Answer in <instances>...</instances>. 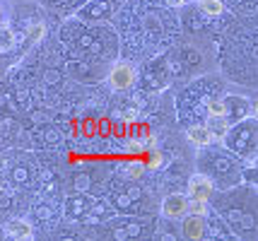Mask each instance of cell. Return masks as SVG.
I'll return each mask as SVG.
<instances>
[{"mask_svg":"<svg viewBox=\"0 0 258 241\" xmlns=\"http://www.w3.org/2000/svg\"><path fill=\"white\" fill-rule=\"evenodd\" d=\"M210 207L215 215L227 222L234 236L256 239L258 236V188L256 186H232L215 188L210 195Z\"/></svg>","mask_w":258,"mask_h":241,"instance_id":"1","label":"cell"},{"mask_svg":"<svg viewBox=\"0 0 258 241\" xmlns=\"http://www.w3.org/2000/svg\"><path fill=\"white\" fill-rule=\"evenodd\" d=\"M248 29L239 36H232L227 44L225 70L234 80L244 82L248 87H258V22L246 24Z\"/></svg>","mask_w":258,"mask_h":241,"instance_id":"2","label":"cell"},{"mask_svg":"<svg viewBox=\"0 0 258 241\" xmlns=\"http://www.w3.org/2000/svg\"><path fill=\"white\" fill-rule=\"evenodd\" d=\"M198 169L205 174L215 188H232L241 184V164L239 157L232 154L229 149H205L198 157Z\"/></svg>","mask_w":258,"mask_h":241,"instance_id":"3","label":"cell"},{"mask_svg":"<svg viewBox=\"0 0 258 241\" xmlns=\"http://www.w3.org/2000/svg\"><path fill=\"white\" fill-rule=\"evenodd\" d=\"M225 147L239 159H253L258 154V118H239L229 123L225 133Z\"/></svg>","mask_w":258,"mask_h":241,"instance_id":"4","label":"cell"},{"mask_svg":"<svg viewBox=\"0 0 258 241\" xmlns=\"http://www.w3.org/2000/svg\"><path fill=\"white\" fill-rule=\"evenodd\" d=\"M188 212V198L181 193H171L162 200V217L167 219H181Z\"/></svg>","mask_w":258,"mask_h":241,"instance_id":"5","label":"cell"},{"mask_svg":"<svg viewBox=\"0 0 258 241\" xmlns=\"http://www.w3.org/2000/svg\"><path fill=\"white\" fill-rule=\"evenodd\" d=\"M181 236L183 239H205L208 236V229H205V215H183V222H181Z\"/></svg>","mask_w":258,"mask_h":241,"instance_id":"6","label":"cell"},{"mask_svg":"<svg viewBox=\"0 0 258 241\" xmlns=\"http://www.w3.org/2000/svg\"><path fill=\"white\" fill-rule=\"evenodd\" d=\"M215 193V184L205 176V174H196L191 176V181H188V195H191V200H210V195Z\"/></svg>","mask_w":258,"mask_h":241,"instance_id":"7","label":"cell"},{"mask_svg":"<svg viewBox=\"0 0 258 241\" xmlns=\"http://www.w3.org/2000/svg\"><path fill=\"white\" fill-rule=\"evenodd\" d=\"M109 82H111L116 90H128L135 82V70L131 63H118L113 65V70L109 72Z\"/></svg>","mask_w":258,"mask_h":241,"instance_id":"8","label":"cell"},{"mask_svg":"<svg viewBox=\"0 0 258 241\" xmlns=\"http://www.w3.org/2000/svg\"><path fill=\"white\" fill-rule=\"evenodd\" d=\"M225 102V118L232 123V121H239V118H244L246 116V111L251 109V104L246 102V99H241V97H225L222 99Z\"/></svg>","mask_w":258,"mask_h":241,"instance_id":"9","label":"cell"},{"mask_svg":"<svg viewBox=\"0 0 258 241\" xmlns=\"http://www.w3.org/2000/svg\"><path fill=\"white\" fill-rule=\"evenodd\" d=\"M5 234H8L10 239H32L34 229L27 219H10V222L5 224Z\"/></svg>","mask_w":258,"mask_h":241,"instance_id":"10","label":"cell"},{"mask_svg":"<svg viewBox=\"0 0 258 241\" xmlns=\"http://www.w3.org/2000/svg\"><path fill=\"white\" fill-rule=\"evenodd\" d=\"M205 229H208V236H220V239H232L234 234L227 227V222L220 215L213 212V219H205Z\"/></svg>","mask_w":258,"mask_h":241,"instance_id":"11","label":"cell"},{"mask_svg":"<svg viewBox=\"0 0 258 241\" xmlns=\"http://www.w3.org/2000/svg\"><path fill=\"white\" fill-rule=\"evenodd\" d=\"M186 138L191 140L193 145H198V147H208V145L213 142V135H210L208 126H198V123L186 130Z\"/></svg>","mask_w":258,"mask_h":241,"instance_id":"12","label":"cell"},{"mask_svg":"<svg viewBox=\"0 0 258 241\" xmlns=\"http://www.w3.org/2000/svg\"><path fill=\"white\" fill-rule=\"evenodd\" d=\"M208 130H210V135L217 140H222L225 138V133H227V128H229V121H227L225 116H208Z\"/></svg>","mask_w":258,"mask_h":241,"instance_id":"13","label":"cell"},{"mask_svg":"<svg viewBox=\"0 0 258 241\" xmlns=\"http://www.w3.org/2000/svg\"><path fill=\"white\" fill-rule=\"evenodd\" d=\"M196 8L205 15V17H220L225 12V3L222 0H198Z\"/></svg>","mask_w":258,"mask_h":241,"instance_id":"14","label":"cell"},{"mask_svg":"<svg viewBox=\"0 0 258 241\" xmlns=\"http://www.w3.org/2000/svg\"><path fill=\"white\" fill-rule=\"evenodd\" d=\"M205 106H208V116H225V102H222V99H217V97L208 99Z\"/></svg>","mask_w":258,"mask_h":241,"instance_id":"15","label":"cell"},{"mask_svg":"<svg viewBox=\"0 0 258 241\" xmlns=\"http://www.w3.org/2000/svg\"><path fill=\"white\" fill-rule=\"evenodd\" d=\"M15 46V32L12 29H0V51H8V48Z\"/></svg>","mask_w":258,"mask_h":241,"instance_id":"16","label":"cell"},{"mask_svg":"<svg viewBox=\"0 0 258 241\" xmlns=\"http://www.w3.org/2000/svg\"><path fill=\"white\" fill-rule=\"evenodd\" d=\"M241 181H248L251 186H256L258 188V167H246V169H241Z\"/></svg>","mask_w":258,"mask_h":241,"instance_id":"17","label":"cell"},{"mask_svg":"<svg viewBox=\"0 0 258 241\" xmlns=\"http://www.w3.org/2000/svg\"><path fill=\"white\" fill-rule=\"evenodd\" d=\"M188 212H193V215H208V203L205 200H188Z\"/></svg>","mask_w":258,"mask_h":241,"instance_id":"18","label":"cell"},{"mask_svg":"<svg viewBox=\"0 0 258 241\" xmlns=\"http://www.w3.org/2000/svg\"><path fill=\"white\" fill-rule=\"evenodd\" d=\"M143 172H145V164H140V162H133V164L125 169V174H128L131 179H140V176H143Z\"/></svg>","mask_w":258,"mask_h":241,"instance_id":"19","label":"cell"},{"mask_svg":"<svg viewBox=\"0 0 258 241\" xmlns=\"http://www.w3.org/2000/svg\"><path fill=\"white\" fill-rule=\"evenodd\" d=\"M46 34V27L44 24H34L32 29H29V41H41Z\"/></svg>","mask_w":258,"mask_h":241,"instance_id":"20","label":"cell"},{"mask_svg":"<svg viewBox=\"0 0 258 241\" xmlns=\"http://www.w3.org/2000/svg\"><path fill=\"white\" fill-rule=\"evenodd\" d=\"M162 164H164V162H162V154H157V152H152V154H150V159L145 162L147 169H159Z\"/></svg>","mask_w":258,"mask_h":241,"instance_id":"21","label":"cell"},{"mask_svg":"<svg viewBox=\"0 0 258 241\" xmlns=\"http://www.w3.org/2000/svg\"><path fill=\"white\" fill-rule=\"evenodd\" d=\"M138 116H140V114H138L135 109H125L123 114H121V118H123L125 123H133V121H138Z\"/></svg>","mask_w":258,"mask_h":241,"instance_id":"22","label":"cell"},{"mask_svg":"<svg viewBox=\"0 0 258 241\" xmlns=\"http://www.w3.org/2000/svg\"><path fill=\"white\" fill-rule=\"evenodd\" d=\"M87 186H90V179H87V176H78V179H75V188L85 191Z\"/></svg>","mask_w":258,"mask_h":241,"instance_id":"23","label":"cell"},{"mask_svg":"<svg viewBox=\"0 0 258 241\" xmlns=\"http://www.w3.org/2000/svg\"><path fill=\"white\" fill-rule=\"evenodd\" d=\"M164 3H167L169 8H183L186 5V0H164Z\"/></svg>","mask_w":258,"mask_h":241,"instance_id":"24","label":"cell"},{"mask_svg":"<svg viewBox=\"0 0 258 241\" xmlns=\"http://www.w3.org/2000/svg\"><path fill=\"white\" fill-rule=\"evenodd\" d=\"M251 109H253V114H256V118H258V99L253 104H251Z\"/></svg>","mask_w":258,"mask_h":241,"instance_id":"25","label":"cell"},{"mask_svg":"<svg viewBox=\"0 0 258 241\" xmlns=\"http://www.w3.org/2000/svg\"><path fill=\"white\" fill-rule=\"evenodd\" d=\"M0 24H3V10H0Z\"/></svg>","mask_w":258,"mask_h":241,"instance_id":"26","label":"cell"}]
</instances>
